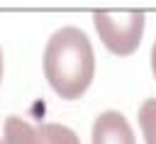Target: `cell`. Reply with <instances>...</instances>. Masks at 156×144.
I'll return each mask as SVG.
<instances>
[{
    "label": "cell",
    "instance_id": "1",
    "mask_svg": "<svg viewBox=\"0 0 156 144\" xmlns=\"http://www.w3.org/2000/svg\"><path fill=\"white\" fill-rule=\"evenodd\" d=\"M41 68L61 100H78L95 76V54L85 32L71 24L56 29L44 46Z\"/></svg>",
    "mask_w": 156,
    "mask_h": 144
},
{
    "label": "cell",
    "instance_id": "2",
    "mask_svg": "<svg viewBox=\"0 0 156 144\" xmlns=\"http://www.w3.org/2000/svg\"><path fill=\"white\" fill-rule=\"evenodd\" d=\"M93 24L105 44V49L115 56H129L139 49L144 27H146V15L141 10H129V12H105L95 10L93 12Z\"/></svg>",
    "mask_w": 156,
    "mask_h": 144
},
{
    "label": "cell",
    "instance_id": "3",
    "mask_svg": "<svg viewBox=\"0 0 156 144\" xmlns=\"http://www.w3.org/2000/svg\"><path fill=\"white\" fill-rule=\"evenodd\" d=\"M90 144H136L132 124L117 110H105L95 117L90 129Z\"/></svg>",
    "mask_w": 156,
    "mask_h": 144
},
{
    "label": "cell",
    "instance_id": "4",
    "mask_svg": "<svg viewBox=\"0 0 156 144\" xmlns=\"http://www.w3.org/2000/svg\"><path fill=\"white\" fill-rule=\"evenodd\" d=\"M41 137H44V144H80L78 134L66 127V124H58V122H46V124H37Z\"/></svg>",
    "mask_w": 156,
    "mask_h": 144
},
{
    "label": "cell",
    "instance_id": "5",
    "mask_svg": "<svg viewBox=\"0 0 156 144\" xmlns=\"http://www.w3.org/2000/svg\"><path fill=\"white\" fill-rule=\"evenodd\" d=\"M139 127L146 144H156V98H149L139 107Z\"/></svg>",
    "mask_w": 156,
    "mask_h": 144
},
{
    "label": "cell",
    "instance_id": "6",
    "mask_svg": "<svg viewBox=\"0 0 156 144\" xmlns=\"http://www.w3.org/2000/svg\"><path fill=\"white\" fill-rule=\"evenodd\" d=\"M151 71H154V78H156V41L151 46Z\"/></svg>",
    "mask_w": 156,
    "mask_h": 144
},
{
    "label": "cell",
    "instance_id": "7",
    "mask_svg": "<svg viewBox=\"0 0 156 144\" xmlns=\"http://www.w3.org/2000/svg\"><path fill=\"white\" fill-rule=\"evenodd\" d=\"M2 73H5V56H2V46H0V83H2Z\"/></svg>",
    "mask_w": 156,
    "mask_h": 144
},
{
    "label": "cell",
    "instance_id": "8",
    "mask_svg": "<svg viewBox=\"0 0 156 144\" xmlns=\"http://www.w3.org/2000/svg\"><path fill=\"white\" fill-rule=\"evenodd\" d=\"M0 144H5V142H2V139H0Z\"/></svg>",
    "mask_w": 156,
    "mask_h": 144
}]
</instances>
